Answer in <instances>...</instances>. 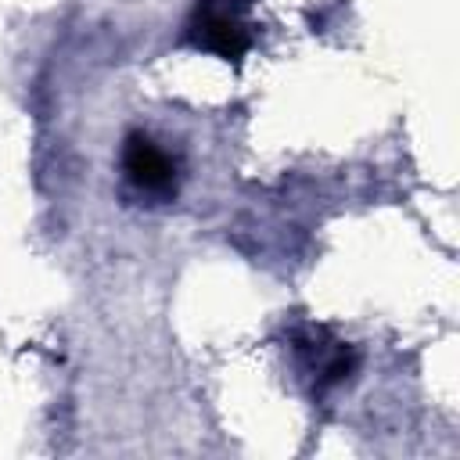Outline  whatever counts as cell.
<instances>
[{
    "mask_svg": "<svg viewBox=\"0 0 460 460\" xmlns=\"http://www.w3.org/2000/svg\"><path fill=\"white\" fill-rule=\"evenodd\" d=\"M298 356L305 359V370L316 377V388H331L341 385L352 370H356V352L345 341H331L323 331H309L298 338Z\"/></svg>",
    "mask_w": 460,
    "mask_h": 460,
    "instance_id": "cell-3",
    "label": "cell"
},
{
    "mask_svg": "<svg viewBox=\"0 0 460 460\" xmlns=\"http://www.w3.org/2000/svg\"><path fill=\"white\" fill-rule=\"evenodd\" d=\"M190 43L223 61H241L252 50V29L237 0H201L190 22Z\"/></svg>",
    "mask_w": 460,
    "mask_h": 460,
    "instance_id": "cell-1",
    "label": "cell"
},
{
    "mask_svg": "<svg viewBox=\"0 0 460 460\" xmlns=\"http://www.w3.org/2000/svg\"><path fill=\"white\" fill-rule=\"evenodd\" d=\"M122 172L147 198L176 194V162L144 133H129L122 144Z\"/></svg>",
    "mask_w": 460,
    "mask_h": 460,
    "instance_id": "cell-2",
    "label": "cell"
}]
</instances>
